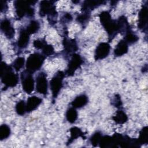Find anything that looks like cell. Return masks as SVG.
I'll return each instance as SVG.
<instances>
[{
  "instance_id": "cell-29",
  "label": "cell",
  "mask_w": 148,
  "mask_h": 148,
  "mask_svg": "<svg viewBox=\"0 0 148 148\" xmlns=\"http://www.w3.org/2000/svg\"><path fill=\"white\" fill-rule=\"evenodd\" d=\"M15 110L18 115L23 116L27 112L26 110V103L24 100H21L18 101L16 106Z\"/></svg>"
},
{
  "instance_id": "cell-22",
  "label": "cell",
  "mask_w": 148,
  "mask_h": 148,
  "mask_svg": "<svg viewBox=\"0 0 148 148\" xmlns=\"http://www.w3.org/2000/svg\"><path fill=\"white\" fill-rule=\"evenodd\" d=\"M77 116H78L77 112L75 108L72 106L67 109L65 113V117H66V120L69 123L71 124L74 123L76 121L77 119Z\"/></svg>"
},
{
  "instance_id": "cell-16",
  "label": "cell",
  "mask_w": 148,
  "mask_h": 148,
  "mask_svg": "<svg viewBox=\"0 0 148 148\" xmlns=\"http://www.w3.org/2000/svg\"><path fill=\"white\" fill-rule=\"evenodd\" d=\"M42 99L36 97L31 96L29 97L26 102V110L27 112L30 113L35 110H36L38 106L42 103Z\"/></svg>"
},
{
  "instance_id": "cell-7",
  "label": "cell",
  "mask_w": 148,
  "mask_h": 148,
  "mask_svg": "<svg viewBox=\"0 0 148 148\" xmlns=\"http://www.w3.org/2000/svg\"><path fill=\"white\" fill-rule=\"evenodd\" d=\"M64 36L62 40L63 55L65 56H72V54L78 50V46L75 39H69L68 38V31L64 29Z\"/></svg>"
},
{
  "instance_id": "cell-23",
  "label": "cell",
  "mask_w": 148,
  "mask_h": 148,
  "mask_svg": "<svg viewBox=\"0 0 148 148\" xmlns=\"http://www.w3.org/2000/svg\"><path fill=\"white\" fill-rule=\"evenodd\" d=\"M40 27V25L39 21L35 20H32L25 28L30 35H32L36 33L39 30Z\"/></svg>"
},
{
  "instance_id": "cell-8",
  "label": "cell",
  "mask_w": 148,
  "mask_h": 148,
  "mask_svg": "<svg viewBox=\"0 0 148 148\" xmlns=\"http://www.w3.org/2000/svg\"><path fill=\"white\" fill-rule=\"evenodd\" d=\"M20 78L23 91L28 94H31L34 91L35 85V81L32 73H31L25 70L21 72Z\"/></svg>"
},
{
  "instance_id": "cell-18",
  "label": "cell",
  "mask_w": 148,
  "mask_h": 148,
  "mask_svg": "<svg viewBox=\"0 0 148 148\" xmlns=\"http://www.w3.org/2000/svg\"><path fill=\"white\" fill-rule=\"evenodd\" d=\"M128 50V45L123 39L120 40L116 46L113 51V54L115 57H120L127 53Z\"/></svg>"
},
{
  "instance_id": "cell-36",
  "label": "cell",
  "mask_w": 148,
  "mask_h": 148,
  "mask_svg": "<svg viewBox=\"0 0 148 148\" xmlns=\"http://www.w3.org/2000/svg\"><path fill=\"white\" fill-rule=\"evenodd\" d=\"M8 9V5L6 1H1V12L5 13Z\"/></svg>"
},
{
  "instance_id": "cell-3",
  "label": "cell",
  "mask_w": 148,
  "mask_h": 148,
  "mask_svg": "<svg viewBox=\"0 0 148 148\" xmlns=\"http://www.w3.org/2000/svg\"><path fill=\"white\" fill-rule=\"evenodd\" d=\"M36 3V1H15L13 4L17 18L21 19L25 16L29 18L33 17L35 14V9L32 6Z\"/></svg>"
},
{
  "instance_id": "cell-33",
  "label": "cell",
  "mask_w": 148,
  "mask_h": 148,
  "mask_svg": "<svg viewBox=\"0 0 148 148\" xmlns=\"http://www.w3.org/2000/svg\"><path fill=\"white\" fill-rule=\"evenodd\" d=\"M46 44H47V42L45 39H38L33 42L34 47L38 50H42Z\"/></svg>"
},
{
  "instance_id": "cell-24",
  "label": "cell",
  "mask_w": 148,
  "mask_h": 148,
  "mask_svg": "<svg viewBox=\"0 0 148 148\" xmlns=\"http://www.w3.org/2000/svg\"><path fill=\"white\" fill-rule=\"evenodd\" d=\"M123 39L128 45H132L138 42L139 40V37L132 31V29H131L124 34Z\"/></svg>"
},
{
  "instance_id": "cell-34",
  "label": "cell",
  "mask_w": 148,
  "mask_h": 148,
  "mask_svg": "<svg viewBox=\"0 0 148 148\" xmlns=\"http://www.w3.org/2000/svg\"><path fill=\"white\" fill-rule=\"evenodd\" d=\"M112 105H113L114 107L121 109L122 106V101L121 100V98L119 94H116L113 99L112 100Z\"/></svg>"
},
{
  "instance_id": "cell-14",
  "label": "cell",
  "mask_w": 148,
  "mask_h": 148,
  "mask_svg": "<svg viewBox=\"0 0 148 148\" xmlns=\"http://www.w3.org/2000/svg\"><path fill=\"white\" fill-rule=\"evenodd\" d=\"M30 35H31L27 31L25 28L20 29L17 41V46L19 49L23 50L27 47L29 42Z\"/></svg>"
},
{
  "instance_id": "cell-12",
  "label": "cell",
  "mask_w": 148,
  "mask_h": 148,
  "mask_svg": "<svg viewBox=\"0 0 148 148\" xmlns=\"http://www.w3.org/2000/svg\"><path fill=\"white\" fill-rule=\"evenodd\" d=\"M148 9L147 2L145 4L142 5L139 14H138V27L141 31L144 32H147V16Z\"/></svg>"
},
{
  "instance_id": "cell-2",
  "label": "cell",
  "mask_w": 148,
  "mask_h": 148,
  "mask_svg": "<svg viewBox=\"0 0 148 148\" xmlns=\"http://www.w3.org/2000/svg\"><path fill=\"white\" fill-rule=\"evenodd\" d=\"M1 82L4 84V88L14 87L18 82V75L13 71L12 66L8 65L5 62L1 63Z\"/></svg>"
},
{
  "instance_id": "cell-25",
  "label": "cell",
  "mask_w": 148,
  "mask_h": 148,
  "mask_svg": "<svg viewBox=\"0 0 148 148\" xmlns=\"http://www.w3.org/2000/svg\"><path fill=\"white\" fill-rule=\"evenodd\" d=\"M138 142L141 146L143 144H147L148 143V127H144L140 131L139 135L137 139Z\"/></svg>"
},
{
  "instance_id": "cell-9",
  "label": "cell",
  "mask_w": 148,
  "mask_h": 148,
  "mask_svg": "<svg viewBox=\"0 0 148 148\" xmlns=\"http://www.w3.org/2000/svg\"><path fill=\"white\" fill-rule=\"evenodd\" d=\"M83 63V60L82 57L77 53H74L72 55L71 60H69L67 69L65 71V74L66 76H72L76 71L80 67V66Z\"/></svg>"
},
{
  "instance_id": "cell-30",
  "label": "cell",
  "mask_w": 148,
  "mask_h": 148,
  "mask_svg": "<svg viewBox=\"0 0 148 148\" xmlns=\"http://www.w3.org/2000/svg\"><path fill=\"white\" fill-rule=\"evenodd\" d=\"M25 64V58L23 57H18L15 59L12 64V68L16 71H19L23 68Z\"/></svg>"
},
{
  "instance_id": "cell-6",
  "label": "cell",
  "mask_w": 148,
  "mask_h": 148,
  "mask_svg": "<svg viewBox=\"0 0 148 148\" xmlns=\"http://www.w3.org/2000/svg\"><path fill=\"white\" fill-rule=\"evenodd\" d=\"M65 76L64 72L58 71L54 74L50 81V87L52 93V101L53 103L63 86V80Z\"/></svg>"
},
{
  "instance_id": "cell-4",
  "label": "cell",
  "mask_w": 148,
  "mask_h": 148,
  "mask_svg": "<svg viewBox=\"0 0 148 148\" xmlns=\"http://www.w3.org/2000/svg\"><path fill=\"white\" fill-rule=\"evenodd\" d=\"M54 1H42L39 3V14L43 17L47 16V20L51 25L57 23L58 13L54 5Z\"/></svg>"
},
{
  "instance_id": "cell-26",
  "label": "cell",
  "mask_w": 148,
  "mask_h": 148,
  "mask_svg": "<svg viewBox=\"0 0 148 148\" xmlns=\"http://www.w3.org/2000/svg\"><path fill=\"white\" fill-rule=\"evenodd\" d=\"M91 13L90 12H83L79 14L76 18V21L80 24L82 26L85 27L87 24L88 23L89 20L90 19Z\"/></svg>"
},
{
  "instance_id": "cell-37",
  "label": "cell",
  "mask_w": 148,
  "mask_h": 148,
  "mask_svg": "<svg viewBox=\"0 0 148 148\" xmlns=\"http://www.w3.org/2000/svg\"><path fill=\"white\" fill-rule=\"evenodd\" d=\"M73 3H79V1H72Z\"/></svg>"
},
{
  "instance_id": "cell-13",
  "label": "cell",
  "mask_w": 148,
  "mask_h": 148,
  "mask_svg": "<svg viewBox=\"0 0 148 148\" xmlns=\"http://www.w3.org/2000/svg\"><path fill=\"white\" fill-rule=\"evenodd\" d=\"M0 28L6 38L11 39L14 37L15 30L10 20L8 18L2 20L0 24Z\"/></svg>"
},
{
  "instance_id": "cell-5",
  "label": "cell",
  "mask_w": 148,
  "mask_h": 148,
  "mask_svg": "<svg viewBox=\"0 0 148 148\" xmlns=\"http://www.w3.org/2000/svg\"><path fill=\"white\" fill-rule=\"evenodd\" d=\"M45 58L46 57L44 55L39 53L30 54L25 62V70L31 73H34L40 69Z\"/></svg>"
},
{
  "instance_id": "cell-32",
  "label": "cell",
  "mask_w": 148,
  "mask_h": 148,
  "mask_svg": "<svg viewBox=\"0 0 148 148\" xmlns=\"http://www.w3.org/2000/svg\"><path fill=\"white\" fill-rule=\"evenodd\" d=\"M42 51V54L44 55L46 57L48 56H52L54 53V49L53 46L49 44H46L45 46L41 50Z\"/></svg>"
},
{
  "instance_id": "cell-21",
  "label": "cell",
  "mask_w": 148,
  "mask_h": 148,
  "mask_svg": "<svg viewBox=\"0 0 148 148\" xmlns=\"http://www.w3.org/2000/svg\"><path fill=\"white\" fill-rule=\"evenodd\" d=\"M113 120L118 124H123L128 120L127 114L121 109H119L114 116H112Z\"/></svg>"
},
{
  "instance_id": "cell-1",
  "label": "cell",
  "mask_w": 148,
  "mask_h": 148,
  "mask_svg": "<svg viewBox=\"0 0 148 148\" xmlns=\"http://www.w3.org/2000/svg\"><path fill=\"white\" fill-rule=\"evenodd\" d=\"M99 18L101 24L108 34L109 42H110L119 33L117 20L112 18V16L108 11H103L101 12L99 14Z\"/></svg>"
},
{
  "instance_id": "cell-19",
  "label": "cell",
  "mask_w": 148,
  "mask_h": 148,
  "mask_svg": "<svg viewBox=\"0 0 148 148\" xmlns=\"http://www.w3.org/2000/svg\"><path fill=\"white\" fill-rule=\"evenodd\" d=\"M88 102V97L86 94H80L76 96L71 102V105L75 109L81 108L87 104Z\"/></svg>"
},
{
  "instance_id": "cell-17",
  "label": "cell",
  "mask_w": 148,
  "mask_h": 148,
  "mask_svg": "<svg viewBox=\"0 0 148 148\" xmlns=\"http://www.w3.org/2000/svg\"><path fill=\"white\" fill-rule=\"evenodd\" d=\"M118 32L122 35H124L128 31L131 29V26L128 21L127 17L125 16H121L117 20Z\"/></svg>"
},
{
  "instance_id": "cell-35",
  "label": "cell",
  "mask_w": 148,
  "mask_h": 148,
  "mask_svg": "<svg viewBox=\"0 0 148 148\" xmlns=\"http://www.w3.org/2000/svg\"><path fill=\"white\" fill-rule=\"evenodd\" d=\"M73 19V17L71 13H65L61 17L60 21L62 24H65L70 23Z\"/></svg>"
},
{
  "instance_id": "cell-11",
  "label": "cell",
  "mask_w": 148,
  "mask_h": 148,
  "mask_svg": "<svg viewBox=\"0 0 148 148\" xmlns=\"http://www.w3.org/2000/svg\"><path fill=\"white\" fill-rule=\"evenodd\" d=\"M110 45L108 42H101L99 43L95 50V60H101L108 57L110 53Z\"/></svg>"
},
{
  "instance_id": "cell-28",
  "label": "cell",
  "mask_w": 148,
  "mask_h": 148,
  "mask_svg": "<svg viewBox=\"0 0 148 148\" xmlns=\"http://www.w3.org/2000/svg\"><path fill=\"white\" fill-rule=\"evenodd\" d=\"M11 130L10 127L5 124L0 126V140H3L8 138L10 135Z\"/></svg>"
},
{
  "instance_id": "cell-10",
  "label": "cell",
  "mask_w": 148,
  "mask_h": 148,
  "mask_svg": "<svg viewBox=\"0 0 148 148\" xmlns=\"http://www.w3.org/2000/svg\"><path fill=\"white\" fill-rule=\"evenodd\" d=\"M36 90L43 95H46L48 91L47 75L44 72H40L36 77Z\"/></svg>"
},
{
  "instance_id": "cell-20",
  "label": "cell",
  "mask_w": 148,
  "mask_h": 148,
  "mask_svg": "<svg viewBox=\"0 0 148 148\" xmlns=\"http://www.w3.org/2000/svg\"><path fill=\"white\" fill-rule=\"evenodd\" d=\"M70 132V138L67 141V145L71 144L74 140L76 139L77 138L79 137L83 138L84 139H85L86 136L84 134V132L82 131V130L77 127H73L70 128L69 130Z\"/></svg>"
},
{
  "instance_id": "cell-27",
  "label": "cell",
  "mask_w": 148,
  "mask_h": 148,
  "mask_svg": "<svg viewBox=\"0 0 148 148\" xmlns=\"http://www.w3.org/2000/svg\"><path fill=\"white\" fill-rule=\"evenodd\" d=\"M113 142H112V137L109 135H104L102 136L99 146L101 148H106V147H112Z\"/></svg>"
},
{
  "instance_id": "cell-15",
  "label": "cell",
  "mask_w": 148,
  "mask_h": 148,
  "mask_svg": "<svg viewBox=\"0 0 148 148\" xmlns=\"http://www.w3.org/2000/svg\"><path fill=\"white\" fill-rule=\"evenodd\" d=\"M106 3L105 1H84L82 5V11L83 12H90L93 10L94 9L99 7V6L103 5Z\"/></svg>"
},
{
  "instance_id": "cell-31",
  "label": "cell",
  "mask_w": 148,
  "mask_h": 148,
  "mask_svg": "<svg viewBox=\"0 0 148 148\" xmlns=\"http://www.w3.org/2000/svg\"><path fill=\"white\" fill-rule=\"evenodd\" d=\"M102 136V133L99 131H97L94 133L90 138V142L91 145L94 147H97L98 145H99Z\"/></svg>"
}]
</instances>
